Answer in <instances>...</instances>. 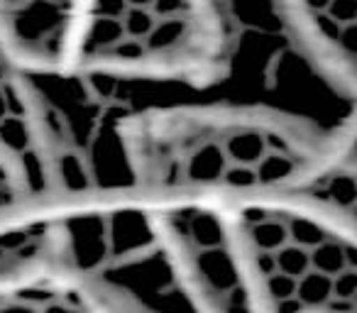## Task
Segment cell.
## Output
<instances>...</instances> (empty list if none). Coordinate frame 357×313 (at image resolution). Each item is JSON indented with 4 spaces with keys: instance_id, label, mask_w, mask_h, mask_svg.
Returning <instances> with one entry per match:
<instances>
[{
    "instance_id": "obj_3",
    "label": "cell",
    "mask_w": 357,
    "mask_h": 313,
    "mask_svg": "<svg viewBox=\"0 0 357 313\" xmlns=\"http://www.w3.org/2000/svg\"><path fill=\"white\" fill-rule=\"evenodd\" d=\"M79 199L59 123L0 52V235Z\"/></svg>"
},
{
    "instance_id": "obj_1",
    "label": "cell",
    "mask_w": 357,
    "mask_h": 313,
    "mask_svg": "<svg viewBox=\"0 0 357 313\" xmlns=\"http://www.w3.org/2000/svg\"><path fill=\"white\" fill-rule=\"evenodd\" d=\"M142 213L194 313H357L355 174Z\"/></svg>"
},
{
    "instance_id": "obj_2",
    "label": "cell",
    "mask_w": 357,
    "mask_h": 313,
    "mask_svg": "<svg viewBox=\"0 0 357 313\" xmlns=\"http://www.w3.org/2000/svg\"><path fill=\"white\" fill-rule=\"evenodd\" d=\"M120 176L98 201L139 211L311 191L355 174L352 128L255 103L157 105L110 125Z\"/></svg>"
}]
</instances>
